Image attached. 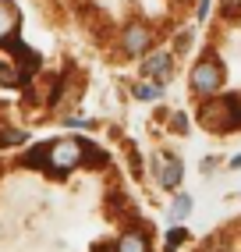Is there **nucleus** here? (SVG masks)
Wrapping results in <instances>:
<instances>
[{
    "instance_id": "1",
    "label": "nucleus",
    "mask_w": 241,
    "mask_h": 252,
    "mask_svg": "<svg viewBox=\"0 0 241 252\" xmlns=\"http://www.w3.org/2000/svg\"><path fill=\"white\" fill-rule=\"evenodd\" d=\"M92 146H85V142H78V139H64V142H50V146H39V153H32V157H25V163H32V167H43V171H50V174H67L71 167H78V163H107V157L103 153H89Z\"/></svg>"
},
{
    "instance_id": "2",
    "label": "nucleus",
    "mask_w": 241,
    "mask_h": 252,
    "mask_svg": "<svg viewBox=\"0 0 241 252\" xmlns=\"http://www.w3.org/2000/svg\"><path fill=\"white\" fill-rule=\"evenodd\" d=\"M199 121L213 131L241 128V96H206V107H199Z\"/></svg>"
},
{
    "instance_id": "3",
    "label": "nucleus",
    "mask_w": 241,
    "mask_h": 252,
    "mask_svg": "<svg viewBox=\"0 0 241 252\" xmlns=\"http://www.w3.org/2000/svg\"><path fill=\"white\" fill-rule=\"evenodd\" d=\"M220 86H223V64L216 57H206L202 64L192 68V89L199 96H216Z\"/></svg>"
},
{
    "instance_id": "4",
    "label": "nucleus",
    "mask_w": 241,
    "mask_h": 252,
    "mask_svg": "<svg viewBox=\"0 0 241 252\" xmlns=\"http://www.w3.org/2000/svg\"><path fill=\"white\" fill-rule=\"evenodd\" d=\"M149 39H152V32H149V25H142V22H135V25H128V29H124V36H120V50H124L128 57H139V54H146V46H149Z\"/></svg>"
},
{
    "instance_id": "5",
    "label": "nucleus",
    "mask_w": 241,
    "mask_h": 252,
    "mask_svg": "<svg viewBox=\"0 0 241 252\" xmlns=\"http://www.w3.org/2000/svg\"><path fill=\"white\" fill-rule=\"evenodd\" d=\"M142 71H146V78H152V82L163 86V82L174 75V57H170V54H152V57H146Z\"/></svg>"
},
{
    "instance_id": "6",
    "label": "nucleus",
    "mask_w": 241,
    "mask_h": 252,
    "mask_svg": "<svg viewBox=\"0 0 241 252\" xmlns=\"http://www.w3.org/2000/svg\"><path fill=\"white\" fill-rule=\"evenodd\" d=\"M184 178V163L178 157H163V167H160V181L167 185V189H178Z\"/></svg>"
},
{
    "instance_id": "7",
    "label": "nucleus",
    "mask_w": 241,
    "mask_h": 252,
    "mask_svg": "<svg viewBox=\"0 0 241 252\" xmlns=\"http://www.w3.org/2000/svg\"><path fill=\"white\" fill-rule=\"evenodd\" d=\"M14 29H18V11H14L7 0H0V39L14 36Z\"/></svg>"
},
{
    "instance_id": "8",
    "label": "nucleus",
    "mask_w": 241,
    "mask_h": 252,
    "mask_svg": "<svg viewBox=\"0 0 241 252\" xmlns=\"http://www.w3.org/2000/svg\"><path fill=\"white\" fill-rule=\"evenodd\" d=\"M117 252H149V242L142 234H124V238L117 242Z\"/></svg>"
},
{
    "instance_id": "9",
    "label": "nucleus",
    "mask_w": 241,
    "mask_h": 252,
    "mask_svg": "<svg viewBox=\"0 0 241 252\" xmlns=\"http://www.w3.org/2000/svg\"><path fill=\"white\" fill-rule=\"evenodd\" d=\"M135 96H139V99H149V103H152V99L163 96V86H160V82H152V78H146L142 86H135Z\"/></svg>"
},
{
    "instance_id": "10",
    "label": "nucleus",
    "mask_w": 241,
    "mask_h": 252,
    "mask_svg": "<svg viewBox=\"0 0 241 252\" xmlns=\"http://www.w3.org/2000/svg\"><path fill=\"white\" fill-rule=\"evenodd\" d=\"M188 213H192V199H188V195H178L174 206H170V220H184Z\"/></svg>"
},
{
    "instance_id": "11",
    "label": "nucleus",
    "mask_w": 241,
    "mask_h": 252,
    "mask_svg": "<svg viewBox=\"0 0 241 252\" xmlns=\"http://www.w3.org/2000/svg\"><path fill=\"white\" fill-rule=\"evenodd\" d=\"M184 234H188L184 227H174V231H170V234H167V252H174V249L184 242Z\"/></svg>"
},
{
    "instance_id": "12",
    "label": "nucleus",
    "mask_w": 241,
    "mask_h": 252,
    "mask_svg": "<svg viewBox=\"0 0 241 252\" xmlns=\"http://www.w3.org/2000/svg\"><path fill=\"white\" fill-rule=\"evenodd\" d=\"M223 4V14H227V18H238L241 14V0H220Z\"/></svg>"
},
{
    "instance_id": "13",
    "label": "nucleus",
    "mask_w": 241,
    "mask_h": 252,
    "mask_svg": "<svg viewBox=\"0 0 241 252\" xmlns=\"http://www.w3.org/2000/svg\"><path fill=\"white\" fill-rule=\"evenodd\" d=\"M210 11H213V0H199V7H195V18H199V22H206V18H210Z\"/></svg>"
},
{
    "instance_id": "14",
    "label": "nucleus",
    "mask_w": 241,
    "mask_h": 252,
    "mask_svg": "<svg viewBox=\"0 0 241 252\" xmlns=\"http://www.w3.org/2000/svg\"><path fill=\"white\" fill-rule=\"evenodd\" d=\"M231 167H241V153H238V157H234V160H231Z\"/></svg>"
}]
</instances>
